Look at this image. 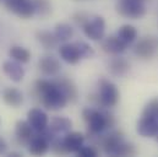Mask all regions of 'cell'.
I'll use <instances>...</instances> for the list:
<instances>
[{
	"label": "cell",
	"mask_w": 158,
	"mask_h": 157,
	"mask_svg": "<svg viewBox=\"0 0 158 157\" xmlns=\"http://www.w3.org/2000/svg\"><path fill=\"white\" fill-rule=\"evenodd\" d=\"M35 92L40 100V104L48 111H60L69 103L66 96L59 88V86L53 81L38 78L35 82Z\"/></svg>",
	"instance_id": "cell-1"
},
{
	"label": "cell",
	"mask_w": 158,
	"mask_h": 157,
	"mask_svg": "<svg viewBox=\"0 0 158 157\" xmlns=\"http://www.w3.org/2000/svg\"><path fill=\"white\" fill-rule=\"evenodd\" d=\"M82 119L87 124V133L92 134H102L106 130H110L115 126V117L107 111V108H93L85 107L81 112Z\"/></svg>",
	"instance_id": "cell-2"
},
{
	"label": "cell",
	"mask_w": 158,
	"mask_h": 157,
	"mask_svg": "<svg viewBox=\"0 0 158 157\" xmlns=\"http://www.w3.org/2000/svg\"><path fill=\"white\" fill-rule=\"evenodd\" d=\"M120 98V92L114 82L108 78H99L98 81V92L88 96V101L92 102L93 106L99 108H113L118 104Z\"/></svg>",
	"instance_id": "cell-3"
},
{
	"label": "cell",
	"mask_w": 158,
	"mask_h": 157,
	"mask_svg": "<svg viewBox=\"0 0 158 157\" xmlns=\"http://www.w3.org/2000/svg\"><path fill=\"white\" fill-rule=\"evenodd\" d=\"M115 9L120 16L131 20L141 19L146 14V6L141 0H119Z\"/></svg>",
	"instance_id": "cell-4"
},
{
	"label": "cell",
	"mask_w": 158,
	"mask_h": 157,
	"mask_svg": "<svg viewBox=\"0 0 158 157\" xmlns=\"http://www.w3.org/2000/svg\"><path fill=\"white\" fill-rule=\"evenodd\" d=\"M123 141H124V134L120 130L110 129L108 133L101 134L97 145L101 147V150L104 154H107L109 156H114L117 149Z\"/></svg>",
	"instance_id": "cell-5"
},
{
	"label": "cell",
	"mask_w": 158,
	"mask_h": 157,
	"mask_svg": "<svg viewBox=\"0 0 158 157\" xmlns=\"http://www.w3.org/2000/svg\"><path fill=\"white\" fill-rule=\"evenodd\" d=\"M85 36L91 40H102L106 33V20L103 16L96 15L89 17L86 25L82 27Z\"/></svg>",
	"instance_id": "cell-6"
},
{
	"label": "cell",
	"mask_w": 158,
	"mask_h": 157,
	"mask_svg": "<svg viewBox=\"0 0 158 157\" xmlns=\"http://www.w3.org/2000/svg\"><path fill=\"white\" fill-rule=\"evenodd\" d=\"M4 5L10 12L23 20L31 19L36 14L33 0H5Z\"/></svg>",
	"instance_id": "cell-7"
},
{
	"label": "cell",
	"mask_w": 158,
	"mask_h": 157,
	"mask_svg": "<svg viewBox=\"0 0 158 157\" xmlns=\"http://www.w3.org/2000/svg\"><path fill=\"white\" fill-rule=\"evenodd\" d=\"M158 52V39L155 36H146L141 38L134 47V53L136 57L147 60L156 55Z\"/></svg>",
	"instance_id": "cell-8"
},
{
	"label": "cell",
	"mask_w": 158,
	"mask_h": 157,
	"mask_svg": "<svg viewBox=\"0 0 158 157\" xmlns=\"http://www.w3.org/2000/svg\"><path fill=\"white\" fill-rule=\"evenodd\" d=\"M15 142L20 146L27 147L30 140L35 135L33 128L30 125L27 120H17L15 124Z\"/></svg>",
	"instance_id": "cell-9"
},
{
	"label": "cell",
	"mask_w": 158,
	"mask_h": 157,
	"mask_svg": "<svg viewBox=\"0 0 158 157\" xmlns=\"http://www.w3.org/2000/svg\"><path fill=\"white\" fill-rule=\"evenodd\" d=\"M38 69L45 76H56L61 70V64L54 55L47 54L38 60Z\"/></svg>",
	"instance_id": "cell-10"
},
{
	"label": "cell",
	"mask_w": 158,
	"mask_h": 157,
	"mask_svg": "<svg viewBox=\"0 0 158 157\" xmlns=\"http://www.w3.org/2000/svg\"><path fill=\"white\" fill-rule=\"evenodd\" d=\"M27 121L30 123V125L33 128L36 133L44 130L49 125L48 114L40 108H31L27 112Z\"/></svg>",
	"instance_id": "cell-11"
},
{
	"label": "cell",
	"mask_w": 158,
	"mask_h": 157,
	"mask_svg": "<svg viewBox=\"0 0 158 157\" xmlns=\"http://www.w3.org/2000/svg\"><path fill=\"white\" fill-rule=\"evenodd\" d=\"M137 133L143 138H153L158 135V117H145L137 121Z\"/></svg>",
	"instance_id": "cell-12"
},
{
	"label": "cell",
	"mask_w": 158,
	"mask_h": 157,
	"mask_svg": "<svg viewBox=\"0 0 158 157\" xmlns=\"http://www.w3.org/2000/svg\"><path fill=\"white\" fill-rule=\"evenodd\" d=\"M59 55H60V58H61L65 63H68V64H70V65L77 64L80 60L82 59L76 42H75V43H70V42L63 43V44L60 45V48H59Z\"/></svg>",
	"instance_id": "cell-13"
},
{
	"label": "cell",
	"mask_w": 158,
	"mask_h": 157,
	"mask_svg": "<svg viewBox=\"0 0 158 157\" xmlns=\"http://www.w3.org/2000/svg\"><path fill=\"white\" fill-rule=\"evenodd\" d=\"M50 149V141L40 133H36L27 145V151L33 156H42Z\"/></svg>",
	"instance_id": "cell-14"
},
{
	"label": "cell",
	"mask_w": 158,
	"mask_h": 157,
	"mask_svg": "<svg viewBox=\"0 0 158 157\" xmlns=\"http://www.w3.org/2000/svg\"><path fill=\"white\" fill-rule=\"evenodd\" d=\"M102 50L110 55H119L124 53L127 48V44L124 43L118 36H108L101 40Z\"/></svg>",
	"instance_id": "cell-15"
},
{
	"label": "cell",
	"mask_w": 158,
	"mask_h": 157,
	"mask_svg": "<svg viewBox=\"0 0 158 157\" xmlns=\"http://www.w3.org/2000/svg\"><path fill=\"white\" fill-rule=\"evenodd\" d=\"M2 71L14 82H21L25 78V69L22 64L12 59L5 60L2 63Z\"/></svg>",
	"instance_id": "cell-16"
},
{
	"label": "cell",
	"mask_w": 158,
	"mask_h": 157,
	"mask_svg": "<svg viewBox=\"0 0 158 157\" xmlns=\"http://www.w3.org/2000/svg\"><path fill=\"white\" fill-rule=\"evenodd\" d=\"M1 100L6 106L11 108H19L23 103V93L16 87L7 86L1 92Z\"/></svg>",
	"instance_id": "cell-17"
},
{
	"label": "cell",
	"mask_w": 158,
	"mask_h": 157,
	"mask_svg": "<svg viewBox=\"0 0 158 157\" xmlns=\"http://www.w3.org/2000/svg\"><path fill=\"white\" fill-rule=\"evenodd\" d=\"M54 82L59 86V88L63 91V93L66 96L68 101L71 103H75L79 98V90L75 85V82L71 78H68L65 76L63 78H56Z\"/></svg>",
	"instance_id": "cell-18"
},
{
	"label": "cell",
	"mask_w": 158,
	"mask_h": 157,
	"mask_svg": "<svg viewBox=\"0 0 158 157\" xmlns=\"http://www.w3.org/2000/svg\"><path fill=\"white\" fill-rule=\"evenodd\" d=\"M85 135L80 131H69L63 138L65 149L68 150V154H77L79 150L85 144Z\"/></svg>",
	"instance_id": "cell-19"
},
{
	"label": "cell",
	"mask_w": 158,
	"mask_h": 157,
	"mask_svg": "<svg viewBox=\"0 0 158 157\" xmlns=\"http://www.w3.org/2000/svg\"><path fill=\"white\" fill-rule=\"evenodd\" d=\"M130 70V64L126 59L120 58L118 55H115L114 58H112L108 63V71L117 78H123L125 76Z\"/></svg>",
	"instance_id": "cell-20"
},
{
	"label": "cell",
	"mask_w": 158,
	"mask_h": 157,
	"mask_svg": "<svg viewBox=\"0 0 158 157\" xmlns=\"http://www.w3.org/2000/svg\"><path fill=\"white\" fill-rule=\"evenodd\" d=\"M56 135L59 134H66L69 131H71L73 128V121L68 117L64 116H56L50 119V123L48 125Z\"/></svg>",
	"instance_id": "cell-21"
},
{
	"label": "cell",
	"mask_w": 158,
	"mask_h": 157,
	"mask_svg": "<svg viewBox=\"0 0 158 157\" xmlns=\"http://www.w3.org/2000/svg\"><path fill=\"white\" fill-rule=\"evenodd\" d=\"M36 39L40 45L47 50H53L58 47L59 40L56 38L54 32L47 31V30H40L36 32Z\"/></svg>",
	"instance_id": "cell-22"
},
{
	"label": "cell",
	"mask_w": 158,
	"mask_h": 157,
	"mask_svg": "<svg viewBox=\"0 0 158 157\" xmlns=\"http://www.w3.org/2000/svg\"><path fill=\"white\" fill-rule=\"evenodd\" d=\"M9 57L21 64H26L31 60V52L21 45H11L9 49Z\"/></svg>",
	"instance_id": "cell-23"
},
{
	"label": "cell",
	"mask_w": 158,
	"mask_h": 157,
	"mask_svg": "<svg viewBox=\"0 0 158 157\" xmlns=\"http://www.w3.org/2000/svg\"><path fill=\"white\" fill-rule=\"evenodd\" d=\"M54 33L56 36V38L59 42H68L70 40V38L74 36V28L71 25L66 23V22H60V23H56L55 27H54Z\"/></svg>",
	"instance_id": "cell-24"
},
{
	"label": "cell",
	"mask_w": 158,
	"mask_h": 157,
	"mask_svg": "<svg viewBox=\"0 0 158 157\" xmlns=\"http://www.w3.org/2000/svg\"><path fill=\"white\" fill-rule=\"evenodd\" d=\"M137 35H139L137 30L131 25H123L118 30V33H117L119 38L121 39L124 43H126L127 45H130L131 43H134L136 40Z\"/></svg>",
	"instance_id": "cell-25"
},
{
	"label": "cell",
	"mask_w": 158,
	"mask_h": 157,
	"mask_svg": "<svg viewBox=\"0 0 158 157\" xmlns=\"http://www.w3.org/2000/svg\"><path fill=\"white\" fill-rule=\"evenodd\" d=\"M35 12L42 19L48 17L52 14V4L49 0H33Z\"/></svg>",
	"instance_id": "cell-26"
},
{
	"label": "cell",
	"mask_w": 158,
	"mask_h": 157,
	"mask_svg": "<svg viewBox=\"0 0 158 157\" xmlns=\"http://www.w3.org/2000/svg\"><path fill=\"white\" fill-rule=\"evenodd\" d=\"M136 154V149L131 142H126L125 140L119 145L114 156H134Z\"/></svg>",
	"instance_id": "cell-27"
},
{
	"label": "cell",
	"mask_w": 158,
	"mask_h": 157,
	"mask_svg": "<svg viewBox=\"0 0 158 157\" xmlns=\"http://www.w3.org/2000/svg\"><path fill=\"white\" fill-rule=\"evenodd\" d=\"M50 150L56 155H66L68 154V150L65 149V145H64V140L59 135H56L50 141Z\"/></svg>",
	"instance_id": "cell-28"
},
{
	"label": "cell",
	"mask_w": 158,
	"mask_h": 157,
	"mask_svg": "<svg viewBox=\"0 0 158 157\" xmlns=\"http://www.w3.org/2000/svg\"><path fill=\"white\" fill-rule=\"evenodd\" d=\"M142 116H145V117H158V97L151 100L143 107Z\"/></svg>",
	"instance_id": "cell-29"
},
{
	"label": "cell",
	"mask_w": 158,
	"mask_h": 157,
	"mask_svg": "<svg viewBox=\"0 0 158 157\" xmlns=\"http://www.w3.org/2000/svg\"><path fill=\"white\" fill-rule=\"evenodd\" d=\"M76 44H77V47H79L82 59H91V58H93V55H94V49H93L88 43H86V42H83V40H79V42H76Z\"/></svg>",
	"instance_id": "cell-30"
},
{
	"label": "cell",
	"mask_w": 158,
	"mask_h": 157,
	"mask_svg": "<svg viewBox=\"0 0 158 157\" xmlns=\"http://www.w3.org/2000/svg\"><path fill=\"white\" fill-rule=\"evenodd\" d=\"M89 15L87 14V12H83V11H79V12H75L73 16H71V19H73V21H74V23L76 25V26H79V27H83L85 25H86V22L89 20Z\"/></svg>",
	"instance_id": "cell-31"
},
{
	"label": "cell",
	"mask_w": 158,
	"mask_h": 157,
	"mask_svg": "<svg viewBox=\"0 0 158 157\" xmlns=\"http://www.w3.org/2000/svg\"><path fill=\"white\" fill-rule=\"evenodd\" d=\"M77 156L81 157H96L98 155V151L94 146H91V145H87V146H82L79 150V152L76 154Z\"/></svg>",
	"instance_id": "cell-32"
},
{
	"label": "cell",
	"mask_w": 158,
	"mask_h": 157,
	"mask_svg": "<svg viewBox=\"0 0 158 157\" xmlns=\"http://www.w3.org/2000/svg\"><path fill=\"white\" fill-rule=\"evenodd\" d=\"M6 152H7V142L2 136H0V156L5 155Z\"/></svg>",
	"instance_id": "cell-33"
},
{
	"label": "cell",
	"mask_w": 158,
	"mask_h": 157,
	"mask_svg": "<svg viewBox=\"0 0 158 157\" xmlns=\"http://www.w3.org/2000/svg\"><path fill=\"white\" fill-rule=\"evenodd\" d=\"M7 156H12V157H19V156H22L21 152H17V151H11L7 154Z\"/></svg>",
	"instance_id": "cell-34"
},
{
	"label": "cell",
	"mask_w": 158,
	"mask_h": 157,
	"mask_svg": "<svg viewBox=\"0 0 158 157\" xmlns=\"http://www.w3.org/2000/svg\"><path fill=\"white\" fill-rule=\"evenodd\" d=\"M0 1H2V2H4V1H5V0H0Z\"/></svg>",
	"instance_id": "cell-35"
},
{
	"label": "cell",
	"mask_w": 158,
	"mask_h": 157,
	"mask_svg": "<svg viewBox=\"0 0 158 157\" xmlns=\"http://www.w3.org/2000/svg\"><path fill=\"white\" fill-rule=\"evenodd\" d=\"M157 140H158V135H157Z\"/></svg>",
	"instance_id": "cell-36"
}]
</instances>
